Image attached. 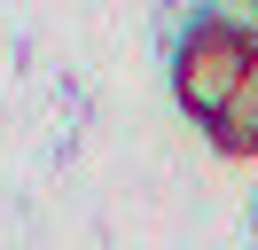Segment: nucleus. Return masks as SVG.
<instances>
[{"label": "nucleus", "mask_w": 258, "mask_h": 250, "mask_svg": "<svg viewBox=\"0 0 258 250\" xmlns=\"http://www.w3.org/2000/svg\"><path fill=\"white\" fill-rule=\"evenodd\" d=\"M250 62H258V24H242V16H227V8H188L180 16V31H172V55H164V78H172V109L188 125H219V109L235 102V86L250 78Z\"/></svg>", "instance_id": "obj_1"}, {"label": "nucleus", "mask_w": 258, "mask_h": 250, "mask_svg": "<svg viewBox=\"0 0 258 250\" xmlns=\"http://www.w3.org/2000/svg\"><path fill=\"white\" fill-rule=\"evenodd\" d=\"M204 141L219 156H235V164H258V62H250V78L235 86V102L219 109V125H211Z\"/></svg>", "instance_id": "obj_2"}, {"label": "nucleus", "mask_w": 258, "mask_h": 250, "mask_svg": "<svg viewBox=\"0 0 258 250\" xmlns=\"http://www.w3.org/2000/svg\"><path fill=\"white\" fill-rule=\"evenodd\" d=\"M250 8H258V0H250Z\"/></svg>", "instance_id": "obj_3"}]
</instances>
